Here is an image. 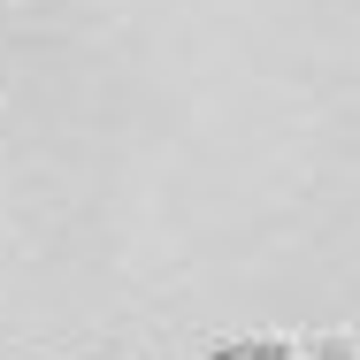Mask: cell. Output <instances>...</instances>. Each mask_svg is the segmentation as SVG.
Segmentation results:
<instances>
[{"label": "cell", "instance_id": "6da1fadb", "mask_svg": "<svg viewBox=\"0 0 360 360\" xmlns=\"http://www.w3.org/2000/svg\"><path fill=\"white\" fill-rule=\"evenodd\" d=\"M215 360H284L276 345H238V353H215Z\"/></svg>", "mask_w": 360, "mask_h": 360}]
</instances>
